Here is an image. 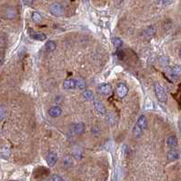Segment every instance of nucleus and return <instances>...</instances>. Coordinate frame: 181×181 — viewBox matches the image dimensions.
I'll return each mask as SVG.
<instances>
[{"label":"nucleus","instance_id":"19","mask_svg":"<svg viewBox=\"0 0 181 181\" xmlns=\"http://www.w3.org/2000/svg\"><path fill=\"white\" fill-rule=\"evenodd\" d=\"M76 81H77V87L80 89H85L86 87V82L83 77H77Z\"/></svg>","mask_w":181,"mask_h":181},{"label":"nucleus","instance_id":"11","mask_svg":"<svg viewBox=\"0 0 181 181\" xmlns=\"http://www.w3.org/2000/svg\"><path fill=\"white\" fill-rule=\"evenodd\" d=\"M62 113V109L60 107H57V106H55V107H52L49 110H48V114L50 117H53V118H56V117H58L61 115Z\"/></svg>","mask_w":181,"mask_h":181},{"label":"nucleus","instance_id":"4","mask_svg":"<svg viewBox=\"0 0 181 181\" xmlns=\"http://www.w3.org/2000/svg\"><path fill=\"white\" fill-rule=\"evenodd\" d=\"M50 13L55 16H60L64 14V7L59 3H54L50 6Z\"/></svg>","mask_w":181,"mask_h":181},{"label":"nucleus","instance_id":"15","mask_svg":"<svg viewBox=\"0 0 181 181\" xmlns=\"http://www.w3.org/2000/svg\"><path fill=\"white\" fill-rule=\"evenodd\" d=\"M94 107L96 108V110L99 113L100 115H105L106 112H107V109L105 107V106L100 102V101H96L94 103Z\"/></svg>","mask_w":181,"mask_h":181},{"label":"nucleus","instance_id":"20","mask_svg":"<svg viewBox=\"0 0 181 181\" xmlns=\"http://www.w3.org/2000/svg\"><path fill=\"white\" fill-rule=\"evenodd\" d=\"M31 17H32V20L35 22V23H40V22L42 21V16L38 12H33Z\"/></svg>","mask_w":181,"mask_h":181},{"label":"nucleus","instance_id":"21","mask_svg":"<svg viewBox=\"0 0 181 181\" xmlns=\"http://www.w3.org/2000/svg\"><path fill=\"white\" fill-rule=\"evenodd\" d=\"M113 45H114V46L117 48H120L122 45H123V41L119 37H115L114 39H113Z\"/></svg>","mask_w":181,"mask_h":181},{"label":"nucleus","instance_id":"22","mask_svg":"<svg viewBox=\"0 0 181 181\" xmlns=\"http://www.w3.org/2000/svg\"><path fill=\"white\" fill-rule=\"evenodd\" d=\"M6 114H7V107L5 106H1L0 107V121H2L6 118Z\"/></svg>","mask_w":181,"mask_h":181},{"label":"nucleus","instance_id":"12","mask_svg":"<svg viewBox=\"0 0 181 181\" xmlns=\"http://www.w3.org/2000/svg\"><path fill=\"white\" fill-rule=\"evenodd\" d=\"M29 35L30 36L35 39V40H37V41H44L47 39V36L43 34V33H37V32H34V31H30L29 32Z\"/></svg>","mask_w":181,"mask_h":181},{"label":"nucleus","instance_id":"23","mask_svg":"<svg viewBox=\"0 0 181 181\" xmlns=\"http://www.w3.org/2000/svg\"><path fill=\"white\" fill-rule=\"evenodd\" d=\"M0 153H1V154H0V155H1V156L4 157V158H8V156L10 155V151H9V149L7 147H4Z\"/></svg>","mask_w":181,"mask_h":181},{"label":"nucleus","instance_id":"3","mask_svg":"<svg viewBox=\"0 0 181 181\" xmlns=\"http://www.w3.org/2000/svg\"><path fill=\"white\" fill-rule=\"evenodd\" d=\"M98 93L100 95L108 97L112 93V87H111L110 84L103 83V84H101V85H99L98 86Z\"/></svg>","mask_w":181,"mask_h":181},{"label":"nucleus","instance_id":"18","mask_svg":"<svg viewBox=\"0 0 181 181\" xmlns=\"http://www.w3.org/2000/svg\"><path fill=\"white\" fill-rule=\"evenodd\" d=\"M167 145L169 147H176L177 146V139L176 136H170L167 139Z\"/></svg>","mask_w":181,"mask_h":181},{"label":"nucleus","instance_id":"5","mask_svg":"<svg viewBox=\"0 0 181 181\" xmlns=\"http://www.w3.org/2000/svg\"><path fill=\"white\" fill-rule=\"evenodd\" d=\"M116 93H117V95H118V98H125L127 95V93H128V87H127V86L126 84H124V83H119L117 86Z\"/></svg>","mask_w":181,"mask_h":181},{"label":"nucleus","instance_id":"26","mask_svg":"<svg viewBox=\"0 0 181 181\" xmlns=\"http://www.w3.org/2000/svg\"><path fill=\"white\" fill-rule=\"evenodd\" d=\"M22 1H23V3H25L26 5H30V4H32L33 0H22Z\"/></svg>","mask_w":181,"mask_h":181},{"label":"nucleus","instance_id":"8","mask_svg":"<svg viewBox=\"0 0 181 181\" xmlns=\"http://www.w3.org/2000/svg\"><path fill=\"white\" fill-rule=\"evenodd\" d=\"M180 155H179V152L176 149H171L168 152L167 154V159L168 161H175V160H177L179 158Z\"/></svg>","mask_w":181,"mask_h":181},{"label":"nucleus","instance_id":"1","mask_svg":"<svg viewBox=\"0 0 181 181\" xmlns=\"http://www.w3.org/2000/svg\"><path fill=\"white\" fill-rule=\"evenodd\" d=\"M147 127V119L144 115H142L139 118L137 124H136L134 127V135L136 137H139Z\"/></svg>","mask_w":181,"mask_h":181},{"label":"nucleus","instance_id":"10","mask_svg":"<svg viewBox=\"0 0 181 181\" xmlns=\"http://www.w3.org/2000/svg\"><path fill=\"white\" fill-rule=\"evenodd\" d=\"M85 131V125L84 123H77V124H75L72 128H71V132L75 135H79V134H82L83 132Z\"/></svg>","mask_w":181,"mask_h":181},{"label":"nucleus","instance_id":"2","mask_svg":"<svg viewBox=\"0 0 181 181\" xmlns=\"http://www.w3.org/2000/svg\"><path fill=\"white\" fill-rule=\"evenodd\" d=\"M155 93H156V96L157 99L159 100L160 102H166L168 100L167 93L165 91L164 87L161 85L156 84V86H155Z\"/></svg>","mask_w":181,"mask_h":181},{"label":"nucleus","instance_id":"27","mask_svg":"<svg viewBox=\"0 0 181 181\" xmlns=\"http://www.w3.org/2000/svg\"><path fill=\"white\" fill-rule=\"evenodd\" d=\"M3 61H4V56L1 52H0V64H2Z\"/></svg>","mask_w":181,"mask_h":181},{"label":"nucleus","instance_id":"25","mask_svg":"<svg viewBox=\"0 0 181 181\" xmlns=\"http://www.w3.org/2000/svg\"><path fill=\"white\" fill-rule=\"evenodd\" d=\"M117 57H118L120 60H122L123 57H124V53H123V51H121V50H118V52H117Z\"/></svg>","mask_w":181,"mask_h":181},{"label":"nucleus","instance_id":"13","mask_svg":"<svg viewBox=\"0 0 181 181\" xmlns=\"http://www.w3.org/2000/svg\"><path fill=\"white\" fill-rule=\"evenodd\" d=\"M5 15H6V17H7V18H8V19H14V18L16 17L17 12H16V9L15 7H7V8L6 9Z\"/></svg>","mask_w":181,"mask_h":181},{"label":"nucleus","instance_id":"7","mask_svg":"<svg viewBox=\"0 0 181 181\" xmlns=\"http://www.w3.org/2000/svg\"><path fill=\"white\" fill-rule=\"evenodd\" d=\"M63 87L65 89H74L77 87V81L76 79L73 78H69V79H66L63 82Z\"/></svg>","mask_w":181,"mask_h":181},{"label":"nucleus","instance_id":"24","mask_svg":"<svg viewBox=\"0 0 181 181\" xmlns=\"http://www.w3.org/2000/svg\"><path fill=\"white\" fill-rule=\"evenodd\" d=\"M48 180H51V181H63L64 179L60 177V176H57V175H53L51 177L48 178Z\"/></svg>","mask_w":181,"mask_h":181},{"label":"nucleus","instance_id":"17","mask_svg":"<svg viewBox=\"0 0 181 181\" xmlns=\"http://www.w3.org/2000/svg\"><path fill=\"white\" fill-rule=\"evenodd\" d=\"M82 97L86 100V101H92L94 99V93L92 90L86 89L82 93Z\"/></svg>","mask_w":181,"mask_h":181},{"label":"nucleus","instance_id":"29","mask_svg":"<svg viewBox=\"0 0 181 181\" xmlns=\"http://www.w3.org/2000/svg\"><path fill=\"white\" fill-rule=\"evenodd\" d=\"M178 55H179V57H181V48H179V51H178Z\"/></svg>","mask_w":181,"mask_h":181},{"label":"nucleus","instance_id":"16","mask_svg":"<svg viewBox=\"0 0 181 181\" xmlns=\"http://www.w3.org/2000/svg\"><path fill=\"white\" fill-rule=\"evenodd\" d=\"M45 48L48 52H53L57 48V43L53 40H49L45 45Z\"/></svg>","mask_w":181,"mask_h":181},{"label":"nucleus","instance_id":"9","mask_svg":"<svg viewBox=\"0 0 181 181\" xmlns=\"http://www.w3.org/2000/svg\"><path fill=\"white\" fill-rule=\"evenodd\" d=\"M57 155L54 152H51L49 153L48 156H47V163L49 167H53L55 166V164L57 163Z\"/></svg>","mask_w":181,"mask_h":181},{"label":"nucleus","instance_id":"14","mask_svg":"<svg viewBox=\"0 0 181 181\" xmlns=\"http://www.w3.org/2000/svg\"><path fill=\"white\" fill-rule=\"evenodd\" d=\"M156 27L155 26H149V27H147L145 30H144V32H143V36H146V37H151V36H153L155 34H156Z\"/></svg>","mask_w":181,"mask_h":181},{"label":"nucleus","instance_id":"6","mask_svg":"<svg viewBox=\"0 0 181 181\" xmlns=\"http://www.w3.org/2000/svg\"><path fill=\"white\" fill-rule=\"evenodd\" d=\"M168 75L173 78H177L181 76V66H174L167 70Z\"/></svg>","mask_w":181,"mask_h":181},{"label":"nucleus","instance_id":"28","mask_svg":"<svg viewBox=\"0 0 181 181\" xmlns=\"http://www.w3.org/2000/svg\"><path fill=\"white\" fill-rule=\"evenodd\" d=\"M178 128H179V130H180V132H181V118H180L179 121H178Z\"/></svg>","mask_w":181,"mask_h":181}]
</instances>
